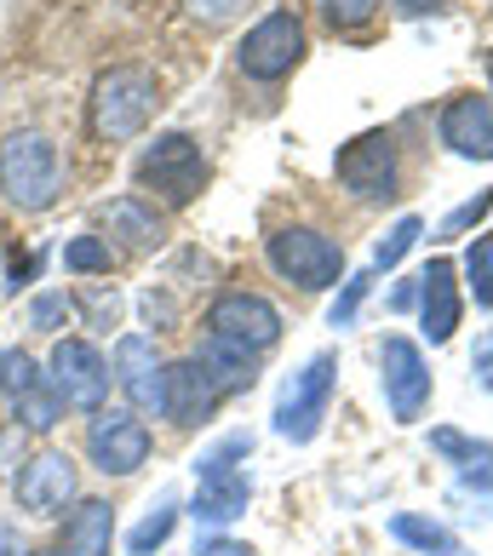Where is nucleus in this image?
<instances>
[{"instance_id":"obj_1","label":"nucleus","mask_w":493,"mask_h":556,"mask_svg":"<svg viewBox=\"0 0 493 556\" xmlns=\"http://www.w3.org/2000/svg\"><path fill=\"white\" fill-rule=\"evenodd\" d=\"M161 104V87L143 64H115L92 80V98H87V121H92V138L98 143H127L150 127V115Z\"/></svg>"},{"instance_id":"obj_2","label":"nucleus","mask_w":493,"mask_h":556,"mask_svg":"<svg viewBox=\"0 0 493 556\" xmlns=\"http://www.w3.org/2000/svg\"><path fill=\"white\" fill-rule=\"evenodd\" d=\"M246 459H253V437L246 430H230V437H218L207 453L195 459V522H207V528H224V522H236L246 500H253V477H246Z\"/></svg>"},{"instance_id":"obj_3","label":"nucleus","mask_w":493,"mask_h":556,"mask_svg":"<svg viewBox=\"0 0 493 556\" xmlns=\"http://www.w3.org/2000/svg\"><path fill=\"white\" fill-rule=\"evenodd\" d=\"M0 190H7L12 207L24 213H47L58 195H64V161H58V143L47 132H12L0 143Z\"/></svg>"},{"instance_id":"obj_4","label":"nucleus","mask_w":493,"mask_h":556,"mask_svg":"<svg viewBox=\"0 0 493 556\" xmlns=\"http://www.w3.org/2000/svg\"><path fill=\"white\" fill-rule=\"evenodd\" d=\"M138 184L155 190L167 207H190L207 190V161H201L190 132H155V143L138 155Z\"/></svg>"},{"instance_id":"obj_5","label":"nucleus","mask_w":493,"mask_h":556,"mask_svg":"<svg viewBox=\"0 0 493 556\" xmlns=\"http://www.w3.org/2000/svg\"><path fill=\"white\" fill-rule=\"evenodd\" d=\"M333 384H339V356L321 350V356H311L287 379L281 402H276V437L281 442H316L327 407H333Z\"/></svg>"},{"instance_id":"obj_6","label":"nucleus","mask_w":493,"mask_h":556,"mask_svg":"<svg viewBox=\"0 0 493 556\" xmlns=\"http://www.w3.org/2000/svg\"><path fill=\"white\" fill-rule=\"evenodd\" d=\"M270 264L276 276L299 281L304 293H321V287H339L344 276V247L333 236L311 230V224H287V230L270 236Z\"/></svg>"},{"instance_id":"obj_7","label":"nucleus","mask_w":493,"mask_h":556,"mask_svg":"<svg viewBox=\"0 0 493 556\" xmlns=\"http://www.w3.org/2000/svg\"><path fill=\"white\" fill-rule=\"evenodd\" d=\"M110 362L98 356V344L87 339H58L52 344V362H47V384L58 390L64 407H80V414H104V396H110Z\"/></svg>"},{"instance_id":"obj_8","label":"nucleus","mask_w":493,"mask_h":556,"mask_svg":"<svg viewBox=\"0 0 493 556\" xmlns=\"http://www.w3.org/2000/svg\"><path fill=\"white\" fill-rule=\"evenodd\" d=\"M299 58H304V24L293 12L258 17V24L246 29V40L236 47V64H241L246 80H281V75L299 70Z\"/></svg>"},{"instance_id":"obj_9","label":"nucleus","mask_w":493,"mask_h":556,"mask_svg":"<svg viewBox=\"0 0 493 556\" xmlns=\"http://www.w3.org/2000/svg\"><path fill=\"white\" fill-rule=\"evenodd\" d=\"M339 184L351 190L356 201H390L402 184V161H396V143L390 132H362L339 150Z\"/></svg>"},{"instance_id":"obj_10","label":"nucleus","mask_w":493,"mask_h":556,"mask_svg":"<svg viewBox=\"0 0 493 556\" xmlns=\"http://www.w3.org/2000/svg\"><path fill=\"white\" fill-rule=\"evenodd\" d=\"M379 374H384V402L396 425H414L425 407H430V367H425V350L414 339L390 333L379 344Z\"/></svg>"},{"instance_id":"obj_11","label":"nucleus","mask_w":493,"mask_h":556,"mask_svg":"<svg viewBox=\"0 0 493 556\" xmlns=\"http://www.w3.org/2000/svg\"><path fill=\"white\" fill-rule=\"evenodd\" d=\"M207 333L264 356V350L281 339V311L264 293H224V299H213V311H207Z\"/></svg>"},{"instance_id":"obj_12","label":"nucleus","mask_w":493,"mask_h":556,"mask_svg":"<svg viewBox=\"0 0 493 556\" xmlns=\"http://www.w3.org/2000/svg\"><path fill=\"white\" fill-rule=\"evenodd\" d=\"M0 396L17 407V419L29 430H52L64 419V402H58V390L47 384L29 350H0Z\"/></svg>"},{"instance_id":"obj_13","label":"nucleus","mask_w":493,"mask_h":556,"mask_svg":"<svg viewBox=\"0 0 493 556\" xmlns=\"http://www.w3.org/2000/svg\"><path fill=\"white\" fill-rule=\"evenodd\" d=\"M218 402H224V384L207 374V362H201V356H184V362L161 367V414H167L173 425L213 419Z\"/></svg>"},{"instance_id":"obj_14","label":"nucleus","mask_w":493,"mask_h":556,"mask_svg":"<svg viewBox=\"0 0 493 556\" xmlns=\"http://www.w3.org/2000/svg\"><path fill=\"white\" fill-rule=\"evenodd\" d=\"M150 425H143L138 414H98L87 425V453L92 465L104 470V477H132V470L150 459Z\"/></svg>"},{"instance_id":"obj_15","label":"nucleus","mask_w":493,"mask_h":556,"mask_svg":"<svg viewBox=\"0 0 493 556\" xmlns=\"http://www.w3.org/2000/svg\"><path fill=\"white\" fill-rule=\"evenodd\" d=\"M17 505L29 510V517H58L69 500H75V465H69V453H58V447H40L35 459L17 470Z\"/></svg>"},{"instance_id":"obj_16","label":"nucleus","mask_w":493,"mask_h":556,"mask_svg":"<svg viewBox=\"0 0 493 556\" xmlns=\"http://www.w3.org/2000/svg\"><path fill=\"white\" fill-rule=\"evenodd\" d=\"M454 258H430L419 276V321L430 344H447L459 327V281H454Z\"/></svg>"},{"instance_id":"obj_17","label":"nucleus","mask_w":493,"mask_h":556,"mask_svg":"<svg viewBox=\"0 0 493 556\" xmlns=\"http://www.w3.org/2000/svg\"><path fill=\"white\" fill-rule=\"evenodd\" d=\"M442 143L465 161H493V104L477 92H459L442 110Z\"/></svg>"},{"instance_id":"obj_18","label":"nucleus","mask_w":493,"mask_h":556,"mask_svg":"<svg viewBox=\"0 0 493 556\" xmlns=\"http://www.w3.org/2000/svg\"><path fill=\"white\" fill-rule=\"evenodd\" d=\"M115 384L132 396L138 414H161V356H155V339L127 333L115 344Z\"/></svg>"},{"instance_id":"obj_19","label":"nucleus","mask_w":493,"mask_h":556,"mask_svg":"<svg viewBox=\"0 0 493 556\" xmlns=\"http://www.w3.org/2000/svg\"><path fill=\"white\" fill-rule=\"evenodd\" d=\"M104 241H115V247H127V253H155L161 247V218H155V207H143V201H132V195H121V201H110L104 207Z\"/></svg>"},{"instance_id":"obj_20","label":"nucleus","mask_w":493,"mask_h":556,"mask_svg":"<svg viewBox=\"0 0 493 556\" xmlns=\"http://www.w3.org/2000/svg\"><path fill=\"white\" fill-rule=\"evenodd\" d=\"M115 540V510L104 500H80L64 522V556H110Z\"/></svg>"},{"instance_id":"obj_21","label":"nucleus","mask_w":493,"mask_h":556,"mask_svg":"<svg viewBox=\"0 0 493 556\" xmlns=\"http://www.w3.org/2000/svg\"><path fill=\"white\" fill-rule=\"evenodd\" d=\"M201 362H207V374L224 384V396H230V390H246V384L258 379V374H253V367H258L253 350L224 344V339H213V333H207V344H201Z\"/></svg>"},{"instance_id":"obj_22","label":"nucleus","mask_w":493,"mask_h":556,"mask_svg":"<svg viewBox=\"0 0 493 556\" xmlns=\"http://www.w3.org/2000/svg\"><path fill=\"white\" fill-rule=\"evenodd\" d=\"M390 533H396L402 545H414L425 556H465V545L447 533L442 522H430V517H414V510H402V517H390Z\"/></svg>"},{"instance_id":"obj_23","label":"nucleus","mask_w":493,"mask_h":556,"mask_svg":"<svg viewBox=\"0 0 493 556\" xmlns=\"http://www.w3.org/2000/svg\"><path fill=\"white\" fill-rule=\"evenodd\" d=\"M430 447H437L442 459H454L459 470H470V477L493 482V442H470L465 430H430Z\"/></svg>"},{"instance_id":"obj_24","label":"nucleus","mask_w":493,"mask_h":556,"mask_svg":"<svg viewBox=\"0 0 493 556\" xmlns=\"http://www.w3.org/2000/svg\"><path fill=\"white\" fill-rule=\"evenodd\" d=\"M173 528H178V500H173V493H161V505L127 533V551L132 556H150V551H161V545L173 540Z\"/></svg>"},{"instance_id":"obj_25","label":"nucleus","mask_w":493,"mask_h":556,"mask_svg":"<svg viewBox=\"0 0 493 556\" xmlns=\"http://www.w3.org/2000/svg\"><path fill=\"white\" fill-rule=\"evenodd\" d=\"M419 236H425V224H419L414 213L396 218V224L384 230V241L374 247V270H396V264H402L407 253H414V241H419Z\"/></svg>"},{"instance_id":"obj_26","label":"nucleus","mask_w":493,"mask_h":556,"mask_svg":"<svg viewBox=\"0 0 493 556\" xmlns=\"http://www.w3.org/2000/svg\"><path fill=\"white\" fill-rule=\"evenodd\" d=\"M465 281H470V293H477V304L493 311V236H477L465 247Z\"/></svg>"},{"instance_id":"obj_27","label":"nucleus","mask_w":493,"mask_h":556,"mask_svg":"<svg viewBox=\"0 0 493 556\" xmlns=\"http://www.w3.org/2000/svg\"><path fill=\"white\" fill-rule=\"evenodd\" d=\"M64 270H75V276L110 270V241H104V236H75V241L64 247Z\"/></svg>"},{"instance_id":"obj_28","label":"nucleus","mask_w":493,"mask_h":556,"mask_svg":"<svg viewBox=\"0 0 493 556\" xmlns=\"http://www.w3.org/2000/svg\"><path fill=\"white\" fill-rule=\"evenodd\" d=\"M367 287H374V270L344 281V293L333 299V311H327V321H333V327H351V321H356V311H362V299H367Z\"/></svg>"},{"instance_id":"obj_29","label":"nucleus","mask_w":493,"mask_h":556,"mask_svg":"<svg viewBox=\"0 0 493 556\" xmlns=\"http://www.w3.org/2000/svg\"><path fill=\"white\" fill-rule=\"evenodd\" d=\"M321 12H327L333 29H362L367 17L379 12V0H321Z\"/></svg>"},{"instance_id":"obj_30","label":"nucleus","mask_w":493,"mask_h":556,"mask_svg":"<svg viewBox=\"0 0 493 556\" xmlns=\"http://www.w3.org/2000/svg\"><path fill=\"white\" fill-rule=\"evenodd\" d=\"M64 321H69V299L64 293H40L29 304V327H35V333H58Z\"/></svg>"},{"instance_id":"obj_31","label":"nucleus","mask_w":493,"mask_h":556,"mask_svg":"<svg viewBox=\"0 0 493 556\" xmlns=\"http://www.w3.org/2000/svg\"><path fill=\"white\" fill-rule=\"evenodd\" d=\"M488 213H493V190H482L477 201H465V207H459L454 218L442 224V236H459V230H470V224H482Z\"/></svg>"},{"instance_id":"obj_32","label":"nucleus","mask_w":493,"mask_h":556,"mask_svg":"<svg viewBox=\"0 0 493 556\" xmlns=\"http://www.w3.org/2000/svg\"><path fill=\"white\" fill-rule=\"evenodd\" d=\"M184 12H190L195 24H230L241 12V0H184Z\"/></svg>"},{"instance_id":"obj_33","label":"nucleus","mask_w":493,"mask_h":556,"mask_svg":"<svg viewBox=\"0 0 493 556\" xmlns=\"http://www.w3.org/2000/svg\"><path fill=\"white\" fill-rule=\"evenodd\" d=\"M195 556H253V545H241V540H201Z\"/></svg>"},{"instance_id":"obj_34","label":"nucleus","mask_w":493,"mask_h":556,"mask_svg":"<svg viewBox=\"0 0 493 556\" xmlns=\"http://www.w3.org/2000/svg\"><path fill=\"white\" fill-rule=\"evenodd\" d=\"M477 379L493 390V339H488V344H477Z\"/></svg>"},{"instance_id":"obj_35","label":"nucleus","mask_w":493,"mask_h":556,"mask_svg":"<svg viewBox=\"0 0 493 556\" xmlns=\"http://www.w3.org/2000/svg\"><path fill=\"white\" fill-rule=\"evenodd\" d=\"M390 7H396L402 17H425V12H437L442 0H390Z\"/></svg>"},{"instance_id":"obj_36","label":"nucleus","mask_w":493,"mask_h":556,"mask_svg":"<svg viewBox=\"0 0 493 556\" xmlns=\"http://www.w3.org/2000/svg\"><path fill=\"white\" fill-rule=\"evenodd\" d=\"M0 556H17V522H0Z\"/></svg>"},{"instance_id":"obj_37","label":"nucleus","mask_w":493,"mask_h":556,"mask_svg":"<svg viewBox=\"0 0 493 556\" xmlns=\"http://www.w3.org/2000/svg\"><path fill=\"white\" fill-rule=\"evenodd\" d=\"M29 556H58V551H29Z\"/></svg>"},{"instance_id":"obj_38","label":"nucleus","mask_w":493,"mask_h":556,"mask_svg":"<svg viewBox=\"0 0 493 556\" xmlns=\"http://www.w3.org/2000/svg\"><path fill=\"white\" fill-rule=\"evenodd\" d=\"M488 80H493V52H488Z\"/></svg>"}]
</instances>
